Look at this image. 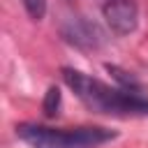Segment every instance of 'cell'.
Here are the masks:
<instances>
[{"mask_svg":"<svg viewBox=\"0 0 148 148\" xmlns=\"http://www.w3.org/2000/svg\"><path fill=\"white\" fill-rule=\"evenodd\" d=\"M62 79L69 90L95 113L109 116H148V97L120 86H106L99 79H92L79 69L62 67Z\"/></svg>","mask_w":148,"mask_h":148,"instance_id":"cell-1","label":"cell"},{"mask_svg":"<svg viewBox=\"0 0 148 148\" xmlns=\"http://www.w3.org/2000/svg\"><path fill=\"white\" fill-rule=\"evenodd\" d=\"M16 136L30 148H97L118 136V132L95 125L81 127H49L37 123L16 125Z\"/></svg>","mask_w":148,"mask_h":148,"instance_id":"cell-2","label":"cell"},{"mask_svg":"<svg viewBox=\"0 0 148 148\" xmlns=\"http://www.w3.org/2000/svg\"><path fill=\"white\" fill-rule=\"evenodd\" d=\"M109 28L116 35H130L139 23V7L134 0H97Z\"/></svg>","mask_w":148,"mask_h":148,"instance_id":"cell-3","label":"cell"},{"mask_svg":"<svg viewBox=\"0 0 148 148\" xmlns=\"http://www.w3.org/2000/svg\"><path fill=\"white\" fill-rule=\"evenodd\" d=\"M65 39L74 46H81V49H97L102 44V32L95 23L86 21V18H76L72 21L65 30H62Z\"/></svg>","mask_w":148,"mask_h":148,"instance_id":"cell-4","label":"cell"},{"mask_svg":"<svg viewBox=\"0 0 148 148\" xmlns=\"http://www.w3.org/2000/svg\"><path fill=\"white\" fill-rule=\"evenodd\" d=\"M58 106H60V90H58L56 86H51V88L46 90V97H44L42 109H44V113L51 118V116H56V113H58Z\"/></svg>","mask_w":148,"mask_h":148,"instance_id":"cell-5","label":"cell"},{"mask_svg":"<svg viewBox=\"0 0 148 148\" xmlns=\"http://www.w3.org/2000/svg\"><path fill=\"white\" fill-rule=\"evenodd\" d=\"M21 2H23L25 12H28V16L32 21H42L44 18V14H46V0H21Z\"/></svg>","mask_w":148,"mask_h":148,"instance_id":"cell-6","label":"cell"}]
</instances>
